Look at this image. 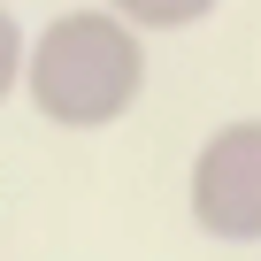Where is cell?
Masks as SVG:
<instances>
[{"label": "cell", "mask_w": 261, "mask_h": 261, "mask_svg": "<svg viewBox=\"0 0 261 261\" xmlns=\"http://www.w3.org/2000/svg\"><path fill=\"white\" fill-rule=\"evenodd\" d=\"M146 92V31L100 8H62L39 39H31V69H23V100L54 123V130H108L139 108Z\"/></svg>", "instance_id": "cell-1"}, {"label": "cell", "mask_w": 261, "mask_h": 261, "mask_svg": "<svg viewBox=\"0 0 261 261\" xmlns=\"http://www.w3.org/2000/svg\"><path fill=\"white\" fill-rule=\"evenodd\" d=\"M185 207L215 246H261V115H238L200 139Z\"/></svg>", "instance_id": "cell-2"}, {"label": "cell", "mask_w": 261, "mask_h": 261, "mask_svg": "<svg viewBox=\"0 0 261 261\" xmlns=\"http://www.w3.org/2000/svg\"><path fill=\"white\" fill-rule=\"evenodd\" d=\"M115 16H130L139 31H192V23H207L223 0H108Z\"/></svg>", "instance_id": "cell-3"}, {"label": "cell", "mask_w": 261, "mask_h": 261, "mask_svg": "<svg viewBox=\"0 0 261 261\" xmlns=\"http://www.w3.org/2000/svg\"><path fill=\"white\" fill-rule=\"evenodd\" d=\"M23 69H31V39H23V23H16V8L0 0V100H8L16 85H23Z\"/></svg>", "instance_id": "cell-4"}]
</instances>
